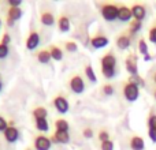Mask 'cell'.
I'll use <instances>...</instances> for the list:
<instances>
[{
	"label": "cell",
	"instance_id": "cell-1",
	"mask_svg": "<svg viewBox=\"0 0 156 150\" xmlns=\"http://www.w3.org/2000/svg\"><path fill=\"white\" fill-rule=\"evenodd\" d=\"M100 67L101 74L105 79H112L116 74V57L114 52H107L104 56L100 59Z\"/></svg>",
	"mask_w": 156,
	"mask_h": 150
},
{
	"label": "cell",
	"instance_id": "cell-2",
	"mask_svg": "<svg viewBox=\"0 0 156 150\" xmlns=\"http://www.w3.org/2000/svg\"><path fill=\"white\" fill-rule=\"evenodd\" d=\"M122 93H123V97L129 102H134V101H137V98L140 97V86H137L136 83L127 80V82L123 83Z\"/></svg>",
	"mask_w": 156,
	"mask_h": 150
},
{
	"label": "cell",
	"instance_id": "cell-3",
	"mask_svg": "<svg viewBox=\"0 0 156 150\" xmlns=\"http://www.w3.org/2000/svg\"><path fill=\"white\" fill-rule=\"evenodd\" d=\"M100 12H101V16L104 18V21L107 22H112L115 19H118V12H119V7L115 4H103L101 8H100Z\"/></svg>",
	"mask_w": 156,
	"mask_h": 150
},
{
	"label": "cell",
	"instance_id": "cell-4",
	"mask_svg": "<svg viewBox=\"0 0 156 150\" xmlns=\"http://www.w3.org/2000/svg\"><path fill=\"white\" fill-rule=\"evenodd\" d=\"M69 86H70V90L76 94H81L85 90V82L81 75H73L69 80Z\"/></svg>",
	"mask_w": 156,
	"mask_h": 150
},
{
	"label": "cell",
	"instance_id": "cell-5",
	"mask_svg": "<svg viewBox=\"0 0 156 150\" xmlns=\"http://www.w3.org/2000/svg\"><path fill=\"white\" fill-rule=\"evenodd\" d=\"M54 107H55V109L59 113H62V115H65V113H67L69 111H70V104H69L67 98H66L65 96H60V94L54 98Z\"/></svg>",
	"mask_w": 156,
	"mask_h": 150
},
{
	"label": "cell",
	"instance_id": "cell-6",
	"mask_svg": "<svg viewBox=\"0 0 156 150\" xmlns=\"http://www.w3.org/2000/svg\"><path fill=\"white\" fill-rule=\"evenodd\" d=\"M33 145H34L36 150H49L51 149V146H52V141H51V138L40 134V135H37V137L34 138Z\"/></svg>",
	"mask_w": 156,
	"mask_h": 150
},
{
	"label": "cell",
	"instance_id": "cell-7",
	"mask_svg": "<svg viewBox=\"0 0 156 150\" xmlns=\"http://www.w3.org/2000/svg\"><path fill=\"white\" fill-rule=\"evenodd\" d=\"M125 67H126V71L130 74V77H134V75H138V66H137V57L136 55H129L125 60Z\"/></svg>",
	"mask_w": 156,
	"mask_h": 150
},
{
	"label": "cell",
	"instance_id": "cell-8",
	"mask_svg": "<svg viewBox=\"0 0 156 150\" xmlns=\"http://www.w3.org/2000/svg\"><path fill=\"white\" fill-rule=\"evenodd\" d=\"M23 15V11L21 7H10L7 11V25L8 26H12L14 22L19 21Z\"/></svg>",
	"mask_w": 156,
	"mask_h": 150
},
{
	"label": "cell",
	"instance_id": "cell-9",
	"mask_svg": "<svg viewBox=\"0 0 156 150\" xmlns=\"http://www.w3.org/2000/svg\"><path fill=\"white\" fill-rule=\"evenodd\" d=\"M38 45H40V34H38L36 30H32L26 38V49L34 51Z\"/></svg>",
	"mask_w": 156,
	"mask_h": 150
},
{
	"label": "cell",
	"instance_id": "cell-10",
	"mask_svg": "<svg viewBox=\"0 0 156 150\" xmlns=\"http://www.w3.org/2000/svg\"><path fill=\"white\" fill-rule=\"evenodd\" d=\"M3 135L8 143H15L19 139V130L15 126H8V128L3 132Z\"/></svg>",
	"mask_w": 156,
	"mask_h": 150
},
{
	"label": "cell",
	"instance_id": "cell-11",
	"mask_svg": "<svg viewBox=\"0 0 156 150\" xmlns=\"http://www.w3.org/2000/svg\"><path fill=\"white\" fill-rule=\"evenodd\" d=\"M132 45V36L127 34V33H121V34L116 37V46L122 51L127 49Z\"/></svg>",
	"mask_w": 156,
	"mask_h": 150
},
{
	"label": "cell",
	"instance_id": "cell-12",
	"mask_svg": "<svg viewBox=\"0 0 156 150\" xmlns=\"http://www.w3.org/2000/svg\"><path fill=\"white\" fill-rule=\"evenodd\" d=\"M52 143H60V145H66L70 142V134L67 131H55L54 135L51 137Z\"/></svg>",
	"mask_w": 156,
	"mask_h": 150
},
{
	"label": "cell",
	"instance_id": "cell-13",
	"mask_svg": "<svg viewBox=\"0 0 156 150\" xmlns=\"http://www.w3.org/2000/svg\"><path fill=\"white\" fill-rule=\"evenodd\" d=\"M108 43H110V40H108L105 36H103V34L93 36V37L90 38V45L93 46L94 49H101V48H104V46L108 45Z\"/></svg>",
	"mask_w": 156,
	"mask_h": 150
},
{
	"label": "cell",
	"instance_id": "cell-14",
	"mask_svg": "<svg viewBox=\"0 0 156 150\" xmlns=\"http://www.w3.org/2000/svg\"><path fill=\"white\" fill-rule=\"evenodd\" d=\"M132 14H133V19L143 22L144 19H145V16H147V10H145V7H144V5L134 4L132 7Z\"/></svg>",
	"mask_w": 156,
	"mask_h": 150
},
{
	"label": "cell",
	"instance_id": "cell-15",
	"mask_svg": "<svg viewBox=\"0 0 156 150\" xmlns=\"http://www.w3.org/2000/svg\"><path fill=\"white\" fill-rule=\"evenodd\" d=\"M133 14H132V8H129L127 5H121L119 7V12H118V19L121 22H129L132 19Z\"/></svg>",
	"mask_w": 156,
	"mask_h": 150
},
{
	"label": "cell",
	"instance_id": "cell-16",
	"mask_svg": "<svg viewBox=\"0 0 156 150\" xmlns=\"http://www.w3.org/2000/svg\"><path fill=\"white\" fill-rule=\"evenodd\" d=\"M130 149L132 150H144L145 149V142L141 137L138 135H134V137L130 138Z\"/></svg>",
	"mask_w": 156,
	"mask_h": 150
},
{
	"label": "cell",
	"instance_id": "cell-17",
	"mask_svg": "<svg viewBox=\"0 0 156 150\" xmlns=\"http://www.w3.org/2000/svg\"><path fill=\"white\" fill-rule=\"evenodd\" d=\"M40 21L44 26H54L55 25V15L51 11H44L40 15Z\"/></svg>",
	"mask_w": 156,
	"mask_h": 150
},
{
	"label": "cell",
	"instance_id": "cell-18",
	"mask_svg": "<svg viewBox=\"0 0 156 150\" xmlns=\"http://www.w3.org/2000/svg\"><path fill=\"white\" fill-rule=\"evenodd\" d=\"M71 27V23H70V19L67 18L66 15H60L59 19H58V29L59 32L62 33H67Z\"/></svg>",
	"mask_w": 156,
	"mask_h": 150
},
{
	"label": "cell",
	"instance_id": "cell-19",
	"mask_svg": "<svg viewBox=\"0 0 156 150\" xmlns=\"http://www.w3.org/2000/svg\"><path fill=\"white\" fill-rule=\"evenodd\" d=\"M36 57H37V60L41 64H48L52 59L51 53H49V49H41V51H38L37 53H36Z\"/></svg>",
	"mask_w": 156,
	"mask_h": 150
},
{
	"label": "cell",
	"instance_id": "cell-20",
	"mask_svg": "<svg viewBox=\"0 0 156 150\" xmlns=\"http://www.w3.org/2000/svg\"><path fill=\"white\" fill-rule=\"evenodd\" d=\"M34 126L41 132H48L49 130V123L47 119H34Z\"/></svg>",
	"mask_w": 156,
	"mask_h": 150
},
{
	"label": "cell",
	"instance_id": "cell-21",
	"mask_svg": "<svg viewBox=\"0 0 156 150\" xmlns=\"http://www.w3.org/2000/svg\"><path fill=\"white\" fill-rule=\"evenodd\" d=\"M49 53H51V57L56 62H60L63 59V51L56 45H51L49 46Z\"/></svg>",
	"mask_w": 156,
	"mask_h": 150
},
{
	"label": "cell",
	"instance_id": "cell-22",
	"mask_svg": "<svg viewBox=\"0 0 156 150\" xmlns=\"http://www.w3.org/2000/svg\"><path fill=\"white\" fill-rule=\"evenodd\" d=\"M69 121L66 119H58L55 120V131H67L69 132Z\"/></svg>",
	"mask_w": 156,
	"mask_h": 150
},
{
	"label": "cell",
	"instance_id": "cell-23",
	"mask_svg": "<svg viewBox=\"0 0 156 150\" xmlns=\"http://www.w3.org/2000/svg\"><path fill=\"white\" fill-rule=\"evenodd\" d=\"M48 116V111L44 107H37L33 109V118L34 119H47Z\"/></svg>",
	"mask_w": 156,
	"mask_h": 150
},
{
	"label": "cell",
	"instance_id": "cell-24",
	"mask_svg": "<svg viewBox=\"0 0 156 150\" xmlns=\"http://www.w3.org/2000/svg\"><path fill=\"white\" fill-rule=\"evenodd\" d=\"M141 29H143V22L141 21H136V19H133V21L129 23V32L132 33L133 36L137 34Z\"/></svg>",
	"mask_w": 156,
	"mask_h": 150
},
{
	"label": "cell",
	"instance_id": "cell-25",
	"mask_svg": "<svg viewBox=\"0 0 156 150\" xmlns=\"http://www.w3.org/2000/svg\"><path fill=\"white\" fill-rule=\"evenodd\" d=\"M83 71H85V77L88 78L90 82H97V78H96V74H94V71H93V67H92L90 64H86L85 66V68H83Z\"/></svg>",
	"mask_w": 156,
	"mask_h": 150
},
{
	"label": "cell",
	"instance_id": "cell-26",
	"mask_svg": "<svg viewBox=\"0 0 156 150\" xmlns=\"http://www.w3.org/2000/svg\"><path fill=\"white\" fill-rule=\"evenodd\" d=\"M138 52L143 55L144 57L147 55H149V51H148V44H147V40L145 38H140L138 40Z\"/></svg>",
	"mask_w": 156,
	"mask_h": 150
},
{
	"label": "cell",
	"instance_id": "cell-27",
	"mask_svg": "<svg viewBox=\"0 0 156 150\" xmlns=\"http://www.w3.org/2000/svg\"><path fill=\"white\" fill-rule=\"evenodd\" d=\"M65 48H66V51L70 52V53H74V52L78 51V45H77V43H74V41H66Z\"/></svg>",
	"mask_w": 156,
	"mask_h": 150
},
{
	"label": "cell",
	"instance_id": "cell-28",
	"mask_svg": "<svg viewBox=\"0 0 156 150\" xmlns=\"http://www.w3.org/2000/svg\"><path fill=\"white\" fill-rule=\"evenodd\" d=\"M129 82H133V83H136L137 86H145V80L143 79V78L140 77V75H134V77H129Z\"/></svg>",
	"mask_w": 156,
	"mask_h": 150
},
{
	"label": "cell",
	"instance_id": "cell-29",
	"mask_svg": "<svg viewBox=\"0 0 156 150\" xmlns=\"http://www.w3.org/2000/svg\"><path fill=\"white\" fill-rule=\"evenodd\" d=\"M101 93L104 94V96H107V97L112 96V94H114V86H112V85H110V83H107V85H103V87H101Z\"/></svg>",
	"mask_w": 156,
	"mask_h": 150
},
{
	"label": "cell",
	"instance_id": "cell-30",
	"mask_svg": "<svg viewBox=\"0 0 156 150\" xmlns=\"http://www.w3.org/2000/svg\"><path fill=\"white\" fill-rule=\"evenodd\" d=\"M8 53H10V48H8V45L0 43V59H5V57L8 56Z\"/></svg>",
	"mask_w": 156,
	"mask_h": 150
},
{
	"label": "cell",
	"instance_id": "cell-31",
	"mask_svg": "<svg viewBox=\"0 0 156 150\" xmlns=\"http://www.w3.org/2000/svg\"><path fill=\"white\" fill-rule=\"evenodd\" d=\"M100 149L101 150H114V142L111 139L105 141V142L100 143Z\"/></svg>",
	"mask_w": 156,
	"mask_h": 150
},
{
	"label": "cell",
	"instance_id": "cell-32",
	"mask_svg": "<svg viewBox=\"0 0 156 150\" xmlns=\"http://www.w3.org/2000/svg\"><path fill=\"white\" fill-rule=\"evenodd\" d=\"M108 139H110V134H108V131H107V130H101V131L99 132V141H100V143L105 142V141H108Z\"/></svg>",
	"mask_w": 156,
	"mask_h": 150
},
{
	"label": "cell",
	"instance_id": "cell-33",
	"mask_svg": "<svg viewBox=\"0 0 156 150\" xmlns=\"http://www.w3.org/2000/svg\"><path fill=\"white\" fill-rule=\"evenodd\" d=\"M148 38H149V41H151L152 44H156V26H154V27H151V29H149Z\"/></svg>",
	"mask_w": 156,
	"mask_h": 150
},
{
	"label": "cell",
	"instance_id": "cell-34",
	"mask_svg": "<svg viewBox=\"0 0 156 150\" xmlns=\"http://www.w3.org/2000/svg\"><path fill=\"white\" fill-rule=\"evenodd\" d=\"M148 128H156V115L155 113H152V115H149L148 118Z\"/></svg>",
	"mask_w": 156,
	"mask_h": 150
},
{
	"label": "cell",
	"instance_id": "cell-35",
	"mask_svg": "<svg viewBox=\"0 0 156 150\" xmlns=\"http://www.w3.org/2000/svg\"><path fill=\"white\" fill-rule=\"evenodd\" d=\"M8 128V121L0 115V132H4Z\"/></svg>",
	"mask_w": 156,
	"mask_h": 150
},
{
	"label": "cell",
	"instance_id": "cell-36",
	"mask_svg": "<svg viewBox=\"0 0 156 150\" xmlns=\"http://www.w3.org/2000/svg\"><path fill=\"white\" fill-rule=\"evenodd\" d=\"M82 135H83V138H86V139H90V138H93V130L86 127V128L82 130Z\"/></svg>",
	"mask_w": 156,
	"mask_h": 150
},
{
	"label": "cell",
	"instance_id": "cell-37",
	"mask_svg": "<svg viewBox=\"0 0 156 150\" xmlns=\"http://www.w3.org/2000/svg\"><path fill=\"white\" fill-rule=\"evenodd\" d=\"M148 137L154 143H156V128H148Z\"/></svg>",
	"mask_w": 156,
	"mask_h": 150
},
{
	"label": "cell",
	"instance_id": "cell-38",
	"mask_svg": "<svg viewBox=\"0 0 156 150\" xmlns=\"http://www.w3.org/2000/svg\"><path fill=\"white\" fill-rule=\"evenodd\" d=\"M0 43H3V44H5V45H8V44L11 43V37H10V34L8 33H4L3 34V38H2V41Z\"/></svg>",
	"mask_w": 156,
	"mask_h": 150
},
{
	"label": "cell",
	"instance_id": "cell-39",
	"mask_svg": "<svg viewBox=\"0 0 156 150\" xmlns=\"http://www.w3.org/2000/svg\"><path fill=\"white\" fill-rule=\"evenodd\" d=\"M7 3L10 7H19L22 4V0H8Z\"/></svg>",
	"mask_w": 156,
	"mask_h": 150
},
{
	"label": "cell",
	"instance_id": "cell-40",
	"mask_svg": "<svg viewBox=\"0 0 156 150\" xmlns=\"http://www.w3.org/2000/svg\"><path fill=\"white\" fill-rule=\"evenodd\" d=\"M2 89H3V83H2V80H0V91H2Z\"/></svg>",
	"mask_w": 156,
	"mask_h": 150
},
{
	"label": "cell",
	"instance_id": "cell-41",
	"mask_svg": "<svg viewBox=\"0 0 156 150\" xmlns=\"http://www.w3.org/2000/svg\"><path fill=\"white\" fill-rule=\"evenodd\" d=\"M154 82L156 83V73H155V75H154Z\"/></svg>",
	"mask_w": 156,
	"mask_h": 150
},
{
	"label": "cell",
	"instance_id": "cell-42",
	"mask_svg": "<svg viewBox=\"0 0 156 150\" xmlns=\"http://www.w3.org/2000/svg\"><path fill=\"white\" fill-rule=\"evenodd\" d=\"M154 97H155V100H156V90H155V93H154Z\"/></svg>",
	"mask_w": 156,
	"mask_h": 150
},
{
	"label": "cell",
	"instance_id": "cell-43",
	"mask_svg": "<svg viewBox=\"0 0 156 150\" xmlns=\"http://www.w3.org/2000/svg\"><path fill=\"white\" fill-rule=\"evenodd\" d=\"M0 26H2V19H0Z\"/></svg>",
	"mask_w": 156,
	"mask_h": 150
},
{
	"label": "cell",
	"instance_id": "cell-44",
	"mask_svg": "<svg viewBox=\"0 0 156 150\" xmlns=\"http://www.w3.org/2000/svg\"><path fill=\"white\" fill-rule=\"evenodd\" d=\"M26 150H32V149H26Z\"/></svg>",
	"mask_w": 156,
	"mask_h": 150
}]
</instances>
